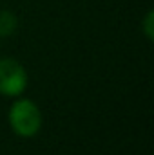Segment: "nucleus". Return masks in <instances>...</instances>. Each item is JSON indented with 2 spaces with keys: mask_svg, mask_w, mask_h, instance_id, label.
I'll return each mask as SVG.
<instances>
[{
  "mask_svg": "<svg viewBox=\"0 0 154 155\" xmlns=\"http://www.w3.org/2000/svg\"><path fill=\"white\" fill-rule=\"evenodd\" d=\"M154 18V13L152 11H149L147 15H145V18H143V33H145V36L149 40H152V33H154V29H152V20Z\"/></svg>",
  "mask_w": 154,
  "mask_h": 155,
  "instance_id": "nucleus-4",
  "label": "nucleus"
},
{
  "mask_svg": "<svg viewBox=\"0 0 154 155\" xmlns=\"http://www.w3.org/2000/svg\"><path fill=\"white\" fill-rule=\"evenodd\" d=\"M27 87V71L15 58L0 60V94L7 97L20 96Z\"/></svg>",
  "mask_w": 154,
  "mask_h": 155,
  "instance_id": "nucleus-2",
  "label": "nucleus"
},
{
  "mask_svg": "<svg viewBox=\"0 0 154 155\" xmlns=\"http://www.w3.org/2000/svg\"><path fill=\"white\" fill-rule=\"evenodd\" d=\"M9 124L20 137H35L42 128V112L33 99L20 97L9 108Z\"/></svg>",
  "mask_w": 154,
  "mask_h": 155,
  "instance_id": "nucleus-1",
  "label": "nucleus"
},
{
  "mask_svg": "<svg viewBox=\"0 0 154 155\" xmlns=\"http://www.w3.org/2000/svg\"><path fill=\"white\" fill-rule=\"evenodd\" d=\"M16 25H18V20H16L15 13L5 11V9L0 11V38L11 36L16 31Z\"/></svg>",
  "mask_w": 154,
  "mask_h": 155,
  "instance_id": "nucleus-3",
  "label": "nucleus"
}]
</instances>
